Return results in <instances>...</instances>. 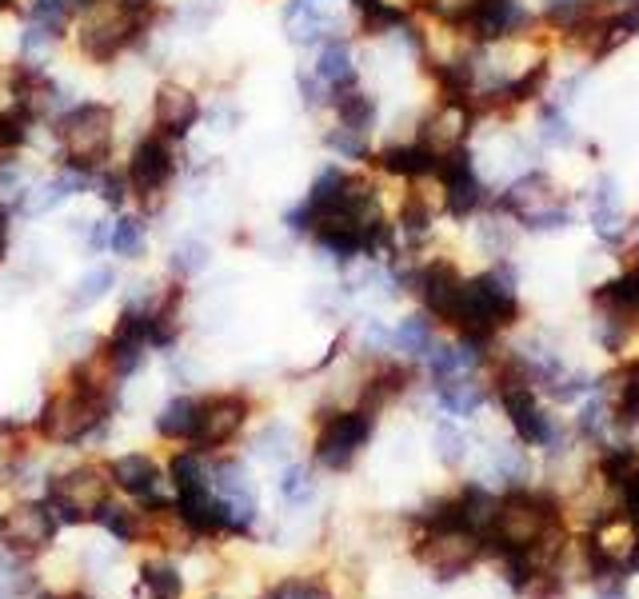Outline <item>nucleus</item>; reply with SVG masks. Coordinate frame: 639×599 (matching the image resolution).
<instances>
[{
  "instance_id": "9d476101",
  "label": "nucleus",
  "mask_w": 639,
  "mask_h": 599,
  "mask_svg": "<svg viewBox=\"0 0 639 599\" xmlns=\"http://www.w3.org/2000/svg\"><path fill=\"white\" fill-rule=\"evenodd\" d=\"M60 519L52 511L49 499H37V504H20L9 516H0V544L17 556H32V551H44L57 536Z\"/></svg>"
},
{
  "instance_id": "e433bc0d",
  "label": "nucleus",
  "mask_w": 639,
  "mask_h": 599,
  "mask_svg": "<svg viewBox=\"0 0 639 599\" xmlns=\"http://www.w3.org/2000/svg\"><path fill=\"white\" fill-rule=\"evenodd\" d=\"M359 352L372 359H384L392 352V328L384 324V319L368 316L364 319V328H359Z\"/></svg>"
},
{
  "instance_id": "c756f323",
  "label": "nucleus",
  "mask_w": 639,
  "mask_h": 599,
  "mask_svg": "<svg viewBox=\"0 0 639 599\" xmlns=\"http://www.w3.org/2000/svg\"><path fill=\"white\" fill-rule=\"evenodd\" d=\"M432 444H436V459L444 464V468H459V464L468 459V451H471L468 432L459 428L456 419H439V424H436V436H432Z\"/></svg>"
},
{
  "instance_id": "473e14b6",
  "label": "nucleus",
  "mask_w": 639,
  "mask_h": 599,
  "mask_svg": "<svg viewBox=\"0 0 639 599\" xmlns=\"http://www.w3.org/2000/svg\"><path fill=\"white\" fill-rule=\"evenodd\" d=\"M484 9V0H424L419 17H432L439 24H456V29H468L471 17Z\"/></svg>"
},
{
  "instance_id": "bb28decb",
  "label": "nucleus",
  "mask_w": 639,
  "mask_h": 599,
  "mask_svg": "<svg viewBox=\"0 0 639 599\" xmlns=\"http://www.w3.org/2000/svg\"><path fill=\"white\" fill-rule=\"evenodd\" d=\"M140 588H144L149 599H180L184 596V576L169 559H149L140 568Z\"/></svg>"
},
{
  "instance_id": "4c0bfd02",
  "label": "nucleus",
  "mask_w": 639,
  "mask_h": 599,
  "mask_svg": "<svg viewBox=\"0 0 639 599\" xmlns=\"http://www.w3.org/2000/svg\"><path fill=\"white\" fill-rule=\"evenodd\" d=\"M109 248H112V212H100V216H92V224H89L84 252H89V256H104Z\"/></svg>"
},
{
  "instance_id": "cd10ccee",
  "label": "nucleus",
  "mask_w": 639,
  "mask_h": 599,
  "mask_svg": "<svg viewBox=\"0 0 639 599\" xmlns=\"http://www.w3.org/2000/svg\"><path fill=\"white\" fill-rule=\"evenodd\" d=\"M252 451H256L260 459H268V464H292V456H296V432L288 428V424H264V432H260L256 439H252Z\"/></svg>"
},
{
  "instance_id": "6ab92c4d",
  "label": "nucleus",
  "mask_w": 639,
  "mask_h": 599,
  "mask_svg": "<svg viewBox=\"0 0 639 599\" xmlns=\"http://www.w3.org/2000/svg\"><path fill=\"white\" fill-rule=\"evenodd\" d=\"M209 268H212V244L204 236H180L169 248V256H164V272L172 280H180V284H189V280H196L200 272Z\"/></svg>"
},
{
  "instance_id": "ddd939ff",
  "label": "nucleus",
  "mask_w": 639,
  "mask_h": 599,
  "mask_svg": "<svg viewBox=\"0 0 639 599\" xmlns=\"http://www.w3.org/2000/svg\"><path fill=\"white\" fill-rule=\"evenodd\" d=\"M152 248V220L140 216L136 209L116 212L112 216V248L109 256H116L120 264H140Z\"/></svg>"
},
{
  "instance_id": "9b49d317",
  "label": "nucleus",
  "mask_w": 639,
  "mask_h": 599,
  "mask_svg": "<svg viewBox=\"0 0 639 599\" xmlns=\"http://www.w3.org/2000/svg\"><path fill=\"white\" fill-rule=\"evenodd\" d=\"M109 479L112 488L136 496L144 508H169V496L160 491V464L149 451H124V456L109 459Z\"/></svg>"
},
{
  "instance_id": "423d86ee",
  "label": "nucleus",
  "mask_w": 639,
  "mask_h": 599,
  "mask_svg": "<svg viewBox=\"0 0 639 599\" xmlns=\"http://www.w3.org/2000/svg\"><path fill=\"white\" fill-rule=\"evenodd\" d=\"M152 356V339H149V316L144 312L120 308V316L112 319L109 336L100 339V359L116 384L132 379L136 372H144Z\"/></svg>"
},
{
  "instance_id": "2f4dec72",
  "label": "nucleus",
  "mask_w": 639,
  "mask_h": 599,
  "mask_svg": "<svg viewBox=\"0 0 639 599\" xmlns=\"http://www.w3.org/2000/svg\"><path fill=\"white\" fill-rule=\"evenodd\" d=\"M280 496L288 508H304L312 496H316V476H312L308 464H284V476H280Z\"/></svg>"
},
{
  "instance_id": "aec40b11",
  "label": "nucleus",
  "mask_w": 639,
  "mask_h": 599,
  "mask_svg": "<svg viewBox=\"0 0 639 599\" xmlns=\"http://www.w3.org/2000/svg\"><path fill=\"white\" fill-rule=\"evenodd\" d=\"M320 144H324V152L336 156L339 164H356V169H364L372 160V152H376L368 132H356V129H348V124H336V120L320 132Z\"/></svg>"
},
{
  "instance_id": "72a5a7b5",
  "label": "nucleus",
  "mask_w": 639,
  "mask_h": 599,
  "mask_svg": "<svg viewBox=\"0 0 639 599\" xmlns=\"http://www.w3.org/2000/svg\"><path fill=\"white\" fill-rule=\"evenodd\" d=\"M200 124H209L212 132H236L244 124V109H240V100L229 97V92H220V97L204 100V120Z\"/></svg>"
},
{
  "instance_id": "5701e85b",
  "label": "nucleus",
  "mask_w": 639,
  "mask_h": 599,
  "mask_svg": "<svg viewBox=\"0 0 639 599\" xmlns=\"http://www.w3.org/2000/svg\"><path fill=\"white\" fill-rule=\"evenodd\" d=\"M64 44H69V40H60L57 32L40 29V24H32V20H20L17 57H12V60H20V64H37V69H49Z\"/></svg>"
},
{
  "instance_id": "58836bf2",
  "label": "nucleus",
  "mask_w": 639,
  "mask_h": 599,
  "mask_svg": "<svg viewBox=\"0 0 639 599\" xmlns=\"http://www.w3.org/2000/svg\"><path fill=\"white\" fill-rule=\"evenodd\" d=\"M272 599H332V596L320 588L316 579H288V583H280L272 591Z\"/></svg>"
},
{
  "instance_id": "412c9836",
  "label": "nucleus",
  "mask_w": 639,
  "mask_h": 599,
  "mask_svg": "<svg viewBox=\"0 0 639 599\" xmlns=\"http://www.w3.org/2000/svg\"><path fill=\"white\" fill-rule=\"evenodd\" d=\"M436 344V319L428 312H412V316L396 319L392 328V352H399L404 359H424Z\"/></svg>"
},
{
  "instance_id": "f3484780",
  "label": "nucleus",
  "mask_w": 639,
  "mask_h": 599,
  "mask_svg": "<svg viewBox=\"0 0 639 599\" xmlns=\"http://www.w3.org/2000/svg\"><path fill=\"white\" fill-rule=\"evenodd\" d=\"M536 140L539 149H556V152H568L579 144V132L571 124L568 109L559 104V100H539L536 104Z\"/></svg>"
},
{
  "instance_id": "37998d69",
  "label": "nucleus",
  "mask_w": 639,
  "mask_h": 599,
  "mask_svg": "<svg viewBox=\"0 0 639 599\" xmlns=\"http://www.w3.org/2000/svg\"><path fill=\"white\" fill-rule=\"evenodd\" d=\"M623 4H628V9H636V12H639V0H623Z\"/></svg>"
},
{
  "instance_id": "393cba45",
  "label": "nucleus",
  "mask_w": 639,
  "mask_h": 599,
  "mask_svg": "<svg viewBox=\"0 0 639 599\" xmlns=\"http://www.w3.org/2000/svg\"><path fill=\"white\" fill-rule=\"evenodd\" d=\"M169 476H172V491L176 496H189V491H209L212 488V464L204 451L189 448V451H176L169 464Z\"/></svg>"
},
{
  "instance_id": "b1692460",
  "label": "nucleus",
  "mask_w": 639,
  "mask_h": 599,
  "mask_svg": "<svg viewBox=\"0 0 639 599\" xmlns=\"http://www.w3.org/2000/svg\"><path fill=\"white\" fill-rule=\"evenodd\" d=\"M224 9H229V0H176L172 9H164V20L176 32L196 37V32H209L224 17Z\"/></svg>"
},
{
  "instance_id": "ea45409f",
  "label": "nucleus",
  "mask_w": 639,
  "mask_h": 599,
  "mask_svg": "<svg viewBox=\"0 0 639 599\" xmlns=\"http://www.w3.org/2000/svg\"><path fill=\"white\" fill-rule=\"evenodd\" d=\"M112 4H120V9L136 12V17H160V12L169 9L164 0H112Z\"/></svg>"
},
{
  "instance_id": "39448f33",
  "label": "nucleus",
  "mask_w": 639,
  "mask_h": 599,
  "mask_svg": "<svg viewBox=\"0 0 639 599\" xmlns=\"http://www.w3.org/2000/svg\"><path fill=\"white\" fill-rule=\"evenodd\" d=\"M200 120H204V97H200L196 84H189L184 77L156 80V89L149 97V129L176 140V144H189V136L200 129Z\"/></svg>"
},
{
  "instance_id": "0eeeda50",
  "label": "nucleus",
  "mask_w": 639,
  "mask_h": 599,
  "mask_svg": "<svg viewBox=\"0 0 639 599\" xmlns=\"http://www.w3.org/2000/svg\"><path fill=\"white\" fill-rule=\"evenodd\" d=\"M252 416V399L244 392H212V396H200V416H196V436H192V448L212 456V451L229 448L232 439L244 432Z\"/></svg>"
},
{
  "instance_id": "dca6fc26",
  "label": "nucleus",
  "mask_w": 639,
  "mask_h": 599,
  "mask_svg": "<svg viewBox=\"0 0 639 599\" xmlns=\"http://www.w3.org/2000/svg\"><path fill=\"white\" fill-rule=\"evenodd\" d=\"M196 416H200V396L180 392V396H172L160 404L156 436L172 439V444H192V436H196Z\"/></svg>"
},
{
  "instance_id": "c9c22d12",
  "label": "nucleus",
  "mask_w": 639,
  "mask_h": 599,
  "mask_svg": "<svg viewBox=\"0 0 639 599\" xmlns=\"http://www.w3.org/2000/svg\"><path fill=\"white\" fill-rule=\"evenodd\" d=\"M296 97L300 104H304V112H312V116H316V112H328L332 104V89L312 69H296Z\"/></svg>"
},
{
  "instance_id": "a878e982",
  "label": "nucleus",
  "mask_w": 639,
  "mask_h": 599,
  "mask_svg": "<svg viewBox=\"0 0 639 599\" xmlns=\"http://www.w3.org/2000/svg\"><path fill=\"white\" fill-rule=\"evenodd\" d=\"M92 196L100 200L104 212H129L132 209V189H129V176H124V164L112 160L104 169H97V180H92Z\"/></svg>"
},
{
  "instance_id": "7c9ffc66",
  "label": "nucleus",
  "mask_w": 639,
  "mask_h": 599,
  "mask_svg": "<svg viewBox=\"0 0 639 599\" xmlns=\"http://www.w3.org/2000/svg\"><path fill=\"white\" fill-rule=\"evenodd\" d=\"M212 491L216 496H256L244 459H216L212 464Z\"/></svg>"
},
{
  "instance_id": "f8f14e48",
  "label": "nucleus",
  "mask_w": 639,
  "mask_h": 599,
  "mask_svg": "<svg viewBox=\"0 0 639 599\" xmlns=\"http://www.w3.org/2000/svg\"><path fill=\"white\" fill-rule=\"evenodd\" d=\"M312 72H316L332 92L356 89L359 84V64H356V49H352V37H332L316 49V60H312Z\"/></svg>"
},
{
  "instance_id": "1a4fd4ad",
  "label": "nucleus",
  "mask_w": 639,
  "mask_h": 599,
  "mask_svg": "<svg viewBox=\"0 0 639 599\" xmlns=\"http://www.w3.org/2000/svg\"><path fill=\"white\" fill-rule=\"evenodd\" d=\"M484 548H488V544H484V536H476V531L444 528V531H428L424 544L416 548V556L428 564L432 576L448 583V579L464 576V571L471 568V559H476Z\"/></svg>"
},
{
  "instance_id": "4be33fe9",
  "label": "nucleus",
  "mask_w": 639,
  "mask_h": 599,
  "mask_svg": "<svg viewBox=\"0 0 639 599\" xmlns=\"http://www.w3.org/2000/svg\"><path fill=\"white\" fill-rule=\"evenodd\" d=\"M116 284H120V272L112 268V264H92V268L69 288V308L72 312L97 308V304H104V300L116 292Z\"/></svg>"
},
{
  "instance_id": "a211bd4d",
  "label": "nucleus",
  "mask_w": 639,
  "mask_h": 599,
  "mask_svg": "<svg viewBox=\"0 0 639 599\" xmlns=\"http://www.w3.org/2000/svg\"><path fill=\"white\" fill-rule=\"evenodd\" d=\"M436 404L448 416H476L484 404H488V388L479 384L476 376H452V379H436Z\"/></svg>"
},
{
  "instance_id": "4468645a",
  "label": "nucleus",
  "mask_w": 639,
  "mask_h": 599,
  "mask_svg": "<svg viewBox=\"0 0 639 599\" xmlns=\"http://www.w3.org/2000/svg\"><path fill=\"white\" fill-rule=\"evenodd\" d=\"M471 232H476V248L484 252L488 260H511L519 244V224L504 212H479L471 220Z\"/></svg>"
},
{
  "instance_id": "f704fd0d",
  "label": "nucleus",
  "mask_w": 639,
  "mask_h": 599,
  "mask_svg": "<svg viewBox=\"0 0 639 599\" xmlns=\"http://www.w3.org/2000/svg\"><path fill=\"white\" fill-rule=\"evenodd\" d=\"M92 524H100L104 531H112V536L120 539V544H129V539H136L140 524H136V511H129L124 504H112V499H104L97 508V519Z\"/></svg>"
},
{
  "instance_id": "a19ab883",
  "label": "nucleus",
  "mask_w": 639,
  "mask_h": 599,
  "mask_svg": "<svg viewBox=\"0 0 639 599\" xmlns=\"http://www.w3.org/2000/svg\"><path fill=\"white\" fill-rule=\"evenodd\" d=\"M596 599H628L623 579H599V583H596Z\"/></svg>"
},
{
  "instance_id": "2eb2a0df",
  "label": "nucleus",
  "mask_w": 639,
  "mask_h": 599,
  "mask_svg": "<svg viewBox=\"0 0 639 599\" xmlns=\"http://www.w3.org/2000/svg\"><path fill=\"white\" fill-rule=\"evenodd\" d=\"M328 116L336 120V124H348V129L356 132H376L379 124V100L372 97V92H364L356 84V89H344V92H332V104H328Z\"/></svg>"
},
{
  "instance_id": "c85d7f7f",
  "label": "nucleus",
  "mask_w": 639,
  "mask_h": 599,
  "mask_svg": "<svg viewBox=\"0 0 639 599\" xmlns=\"http://www.w3.org/2000/svg\"><path fill=\"white\" fill-rule=\"evenodd\" d=\"M491 471L499 476V484H508V488H524V479H528V451L524 444H491Z\"/></svg>"
},
{
  "instance_id": "f257e3e1",
  "label": "nucleus",
  "mask_w": 639,
  "mask_h": 599,
  "mask_svg": "<svg viewBox=\"0 0 639 599\" xmlns=\"http://www.w3.org/2000/svg\"><path fill=\"white\" fill-rule=\"evenodd\" d=\"M52 164L104 169L120 160V109L112 100H77L49 124Z\"/></svg>"
},
{
  "instance_id": "20e7f679",
  "label": "nucleus",
  "mask_w": 639,
  "mask_h": 599,
  "mask_svg": "<svg viewBox=\"0 0 639 599\" xmlns=\"http://www.w3.org/2000/svg\"><path fill=\"white\" fill-rule=\"evenodd\" d=\"M109 468H92V464H77V468L60 471L49 479L44 499L52 504L60 524H92L97 508L109 499Z\"/></svg>"
},
{
  "instance_id": "f03ea898",
  "label": "nucleus",
  "mask_w": 639,
  "mask_h": 599,
  "mask_svg": "<svg viewBox=\"0 0 639 599\" xmlns=\"http://www.w3.org/2000/svg\"><path fill=\"white\" fill-rule=\"evenodd\" d=\"M120 164H124V176H129L132 209L149 220L164 216L172 204V192L184 176V144L160 136L156 129H144L129 149L120 152Z\"/></svg>"
},
{
  "instance_id": "6e6552de",
  "label": "nucleus",
  "mask_w": 639,
  "mask_h": 599,
  "mask_svg": "<svg viewBox=\"0 0 639 599\" xmlns=\"http://www.w3.org/2000/svg\"><path fill=\"white\" fill-rule=\"evenodd\" d=\"M588 224L596 232L599 244H608V248H628V236L631 229V216L623 209V192H619V180L611 172H599L591 180L588 189Z\"/></svg>"
},
{
  "instance_id": "79ce46f5",
  "label": "nucleus",
  "mask_w": 639,
  "mask_h": 599,
  "mask_svg": "<svg viewBox=\"0 0 639 599\" xmlns=\"http://www.w3.org/2000/svg\"><path fill=\"white\" fill-rule=\"evenodd\" d=\"M29 599H60V596H52V591H32Z\"/></svg>"
},
{
  "instance_id": "7ed1b4c3",
  "label": "nucleus",
  "mask_w": 639,
  "mask_h": 599,
  "mask_svg": "<svg viewBox=\"0 0 639 599\" xmlns=\"http://www.w3.org/2000/svg\"><path fill=\"white\" fill-rule=\"evenodd\" d=\"M372 432H376V412L359 408V404L356 408H332L320 416L312 456H316L320 468L348 471L364 451V444L372 439Z\"/></svg>"
}]
</instances>
